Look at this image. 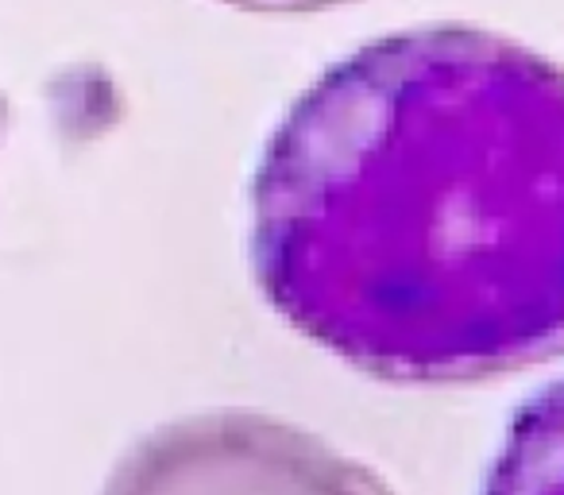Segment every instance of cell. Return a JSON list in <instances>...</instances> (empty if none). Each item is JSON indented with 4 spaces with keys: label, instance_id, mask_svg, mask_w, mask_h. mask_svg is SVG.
Wrapping results in <instances>:
<instances>
[{
    "label": "cell",
    "instance_id": "cell-4",
    "mask_svg": "<svg viewBox=\"0 0 564 495\" xmlns=\"http://www.w3.org/2000/svg\"><path fill=\"white\" fill-rule=\"evenodd\" d=\"M220 4L243 12H267V17H299V12L337 9V4H348V0H220Z\"/></svg>",
    "mask_w": 564,
    "mask_h": 495
},
{
    "label": "cell",
    "instance_id": "cell-2",
    "mask_svg": "<svg viewBox=\"0 0 564 495\" xmlns=\"http://www.w3.org/2000/svg\"><path fill=\"white\" fill-rule=\"evenodd\" d=\"M101 495H394L368 464L259 410H202L140 438Z\"/></svg>",
    "mask_w": 564,
    "mask_h": 495
},
{
    "label": "cell",
    "instance_id": "cell-1",
    "mask_svg": "<svg viewBox=\"0 0 564 495\" xmlns=\"http://www.w3.org/2000/svg\"><path fill=\"white\" fill-rule=\"evenodd\" d=\"M251 271L376 379L468 384L564 353V71L471 24L325 71L259 155Z\"/></svg>",
    "mask_w": 564,
    "mask_h": 495
},
{
    "label": "cell",
    "instance_id": "cell-3",
    "mask_svg": "<svg viewBox=\"0 0 564 495\" xmlns=\"http://www.w3.org/2000/svg\"><path fill=\"white\" fill-rule=\"evenodd\" d=\"M484 495H564V379L514 415L484 480Z\"/></svg>",
    "mask_w": 564,
    "mask_h": 495
}]
</instances>
